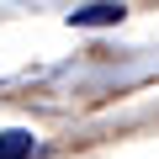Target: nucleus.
Segmentation results:
<instances>
[{
  "label": "nucleus",
  "instance_id": "f257e3e1",
  "mask_svg": "<svg viewBox=\"0 0 159 159\" xmlns=\"http://www.w3.org/2000/svg\"><path fill=\"white\" fill-rule=\"evenodd\" d=\"M69 21H74V27H117V21H122V0H96V6L74 11Z\"/></svg>",
  "mask_w": 159,
  "mask_h": 159
},
{
  "label": "nucleus",
  "instance_id": "f03ea898",
  "mask_svg": "<svg viewBox=\"0 0 159 159\" xmlns=\"http://www.w3.org/2000/svg\"><path fill=\"white\" fill-rule=\"evenodd\" d=\"M32 154H37L32 133H21V127H11V133H0V159H32Z\"/></svg>",
  "mask_w": 159,
  "mask_h": 159
}]
</instances>
